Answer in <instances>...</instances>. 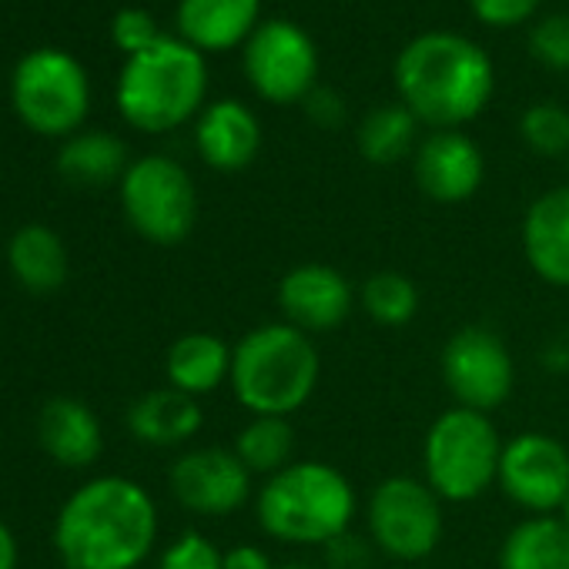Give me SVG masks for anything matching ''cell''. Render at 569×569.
Returning <instances> with one entry per match:
<instances>
[{"mask_svg": "<svg viewBox=\"0 0 569 569\" xmlns=\"http://www.w3.org/2000/svg\"><path fill=\"white\" fill-rule=\"evenodd\" d=\"M158 539V506L128 476L78 486L54 519V549L68 569H138Z\"/></svg>", "mask_w": 569, "mask_h": 569, "instance_id": "6da1fadb", "label": "cell"}, {"mask_svg": "<svg viewBox=\"0 0 569 569\" xmlns=\"http://www.w3.org/2000/svg\"><path fill=\"white\" fill-rule=\"evenodd\" d=\"M396 88L416 121L456 131L489 104L492 61L469 38L449 31L419 34L396 61Z\"/></svg>", "mask_w": 569, "mask_h": 569, "instance_id": "7a4b0ae2", "label": "cell"}, {"mask_svg": "<svg viewBox=\"0 0 569 569\" xmlns=\"http://www.w3.org/2000/svg\"><path fill=\"white\" fill-rule=\"evenodd\" d=\"M316 339L289 322H264L231 346V392L251 416L292 419L319 389Z\"/></svg>", "mask_w": 569, "mask_h": 569, "instance_id": "3957f363", "label": "cell"}, {"mask_svg": "<svg viewBox=\"0 0 569 569\" xmlns=\"http://www.w3.org/2000/svg\"><path fill=\"white\" fill-rule=\"evenodd\" d=\"M359 499L346 472L319 459H296L268 476L254 496L264 536L289 546H326L352 529Z\"/></svg>", "mask_w": 569, "mask_h": 569, "instance_id": "277c9868", "label": "cell"}, {"mask_svg": "<svg viewBox=\"0 0 569 569\" xmlns=\"http://www.w3.org/2000/svg\"><path fill=\"white\" fill-rule=\"evenodd\" d=\"M204 91L208 71L201 51L161 34L148 51L128 58L118 78V111L131 128L164 134L201 108Z\"/></svg>", "mask_w": 569, "mask_h": 569, "instance_id": "5b68a950", "label": "cell"}, {"mask_svg": "<svg viewBox=\"0 0 569 569\" xmlns=\"http://www.w3.org/2000/svg\"><path fill=\"white\" fill-rule=\"evenodd\" d=\"M502 439L486 412L452 406L426 432L422 469L442 502H472L499 476Z\"/></svg>", "mask_w": 569, "mask_h": 569, "instance_id": "8992f818", "label": "cell"}, {"mask_svg": "<svg viewBox=\"0 0 569 569\" xmlns=\"http://www.w3.org/2000/svg\"><path fill=\"white\" fill-rule=\"evenodd\" d=\"M18 118L44 138H71L91 108V84L78 58L58 48H41L21 58L11 78Z\"/></svg>", "mask_w": 569, "mask_h": 569, "instance_id": "52a82bcc", "label": "cell"}, {"mask_svg": "<svg viewBox=\"0 0 569 569\" xmlns=\"http://www.w3.org/2000/svg\"><path fill=\"white\" fill-rule=\"evenodd\" d=\"M121 208L128 224L151 244H178L198 218V191L191 174L164 154L128 164L121 178Z\"/></svg>", "mask_w": 569, "mask_h": 569, "instance_id": "ba28073f", "label": "cell"}, {"mask_svg": "<svg viewBox=\"0 0 569 569\" xmlns=\"http://www.w3.org/2000/svg\"><path fill=\"white\" fill-rule=\"evenodd\" d=\"M366 529L382 556L419 562L442 542V499L426 479L389 476L372 489L366 502Z\"/></svg>", "mask_w": 569, "mask_h": 569, "instance_id": "9c48e42d", "label": "cell"}, {"mask_svg": "<svg viewBox=\"0 0 569 569\" xmlns=\"http://www.w3.org/2000/svg\"><path fill=\"white\" fill-rule=\"evenodd\" d=\"M442 382L456 406L496 412L516 386V362L509 346L486 326H466L449 336L442 349Z\"/></svg>", "mask_w": 569, "mask_h": 569, "instance_id": "30bf717a", "label": "cell"}, {"mask_svg": "<svg viewBox=\"0 0 569 569\" xmlns=\"http://www.w3.org/2000/svg\"><path fill=\"white\" fill-rule=\"evenodd\" d=\"M319 54L312 38L292 24L271 18L244 44V74L248 84L271 104H296L306 101L316 88Z\"/></svg>", "mask_w": 569, "mask_h": 569, "instance_id": "8fae6325", "label": "cell"}, {"mask_svg": "<svg viewBox=\"0 0 569 569\" xmlns=\"http://www.w3.org/2000/svg\"><path fill=\"white\" fill-rule=\"evenodd\" d=\"M496 486L529 516H556L569 499V449L549 432H519L502 446Z\"/></svg>", "mask_w": 569, "mask_h": 569, "instance_id": "7c38bea8", "label": "cell"}, {"mask_svg": "<svg viewBox=\"0 0 569 569\" xmlns=\"http://www.w3.org/2000/svg\"><path fill=\"white\" fill-rule=\"evenodd\" d=\"M359 306L352 281L326 261H306L281 274L278 281V309L281 322L296 326L306 336H326L349 322Z\"/></svg>", "mask_w": 569, "mask_h": 569, "instance_id": "4fadbf2b", "label": "cell"}, {"mask_svg": "<svg viewBox=\"0 0 569 569\" xmlns=\"http://www.w3.org/2000/svg\"><path fill=\"white\" fill-rule=\"evenodd\" d=\"M171 496L198 516H231L251 499V472L234 449L201 446L174 459L168 472Z\"/></svg>", "mask_w": 569, "mask_h": 569, "instance_id": "5bb4252c", "label": "cell"}, {"mask_svg": "<svg viewBox=\"0 0 569 569\" xmlns=\"http://www.w3.org/2000/svg\"><path fill=\"white\" fill-rule=\"evenodd\" d=\"M486 178L482 151L462 131H432L416 148V181L439 204L469 201Z\"/></svg>", "mask_w": 569, "mask_h": 569, "instance_id": "9a60e30c", "label": "cell"}, {"mask_svg": "<svg viewBox=\"0 0 569 569\" xmlns=\"http://www.w3.org/2000/svg\"><path fill=\"white\" fill-rule=\"evenodd\" d=\"M522 254L546 284L569 289V188H549L526 208Z\"/></svg>", "mask_w": 569, "mask_h": 569, "instance_id": "2e32d148", "label": "cell"}, {"mask_svg": "<svg viewBox=\"0 0 569 569\" xmlns=\"http://www.w3.org/2000/svg\"><path fill=\"white\" fill-rule=\"evenodd\" d=\"M194 148L201 161L214 171H241L254 161L261 148L258 118L241 101H214L201 111L194 124Z\"/></svg>", "mask_w": 569, "mask_h": 569, "instance_id": "e0dca14e", "label": "cell"}, {"mask_svg": "<svg viewBox=\"0 0 569 569\" xmlns=\"http://www.w3.org/2000/svg\"><path fill=\"white\" fill-rule=\"evenodd\" d=\"M38 439L44 452L68 469H84L91 466L101 449H104V432L91 406L71 396H58L41 409L38 419Z\"/></svg>", "mask_w": 569, "mask_h": 569, "instance_id": "ac0fdd59", "label": "cell"}, {"mask_svg": "<svg viewBox=\"0 0 569 569\" xmlns=\"http://www.w3.org/2000/svg\"><path fill=\"white\" fill-rule=\"evenodd\" d=\"M204 426V412L198 399L178 392V389H154L131 402L128 409V429L138 442L154 449H171L191 442Z\"/></svg>", "mask_w": 569, "mask_h": 569, "instance_id": "d6986e66", "label": "cell"}, {"mask_svg": "<svg viewBox=\"0 0 569 569\" xmlns=\"http://www.w3.org/2000/svg\"><path fill=\"white\" fill-rule=\"evenodd\" d=\"M258 0H181L178 31L194 51H231L254 34Z\"/></svg>", "mask_w": 569, "mask_h": 569, "instance_id": "ffe728a7", "label": "cell"}, {"mask_svg": "<svg viewBox=\"0 0 569 569\" xmlns=\"http://www.w3.org/2000/svg\"><path fill=\"white\" fill-rule=\"evenodd\" d=\"M168 386L198 399L231 379V346L211 332H188L164 356Z\"/></svg>", "mask_w": 569, "mask_h": 569, "instance_id": "44dd1931", "label": "cell"}, {"mask_svg": "<svg viewBox=\"0 0 569 569\" xmlns=\"http://www.w3.org/2000/svg\"><path fill=\"white\" fill-rule=\"evenodd\" d=\"M8 268L28 292L48 296L68 281V248L48 224H24L8 241Z\"/></svg>", "mask_w": 569, "mask_h": 569, "instance_id": "7402d4cb", "label": "cell"}, {"mask_svg": "<svg viewBox=\"0 0 569 569\" xmlns=\"http://www.w3.org/2000/svg\"><path fill=\"white\" fill-rule=\"evenodd\" d=\"M499 569H569V529L559 516H526L499 549Z\"/></svg>", "mask_w": 569, "mask_h": 569, "instance_id": "603a6c76", "label": "cell"}, {"mask_svg": "<svg viewBox=\"0 0 569 569\" xmlns=\"http://www.w3.org/2000/svg\"><path fill=\"white\" fill-rule=\"evenodd\" d=\"M58 171L84 188H98V184H111L118 178H124L128 171V148L121 138L108 134V131H84V134H71L58 154Z\"/></svg>", "mask_w": 569, "mask_h": 569, "instance_id": "cb8c5ba5", "label": "cell"}, {"mask_svg": "<svg viewBox=\"0 0 569 569\" xmlns=\"http://www.w3.org/2000/svg\"><path fill=\"white\" fill-rule=\"evenodd\" d=\"M234 456L251 476H274L296 462V429L281 416H251L234 436Z\"/></svg>", "mask_w": 569, "mask_h": 569, "instance_id": "d4e9b609", "label": "cell"}, {"mask_svg": "<svg viewBox=\"0 0 569 569\" xmlns=\"http://www.w3.org/2000/svg\"><path fill=\"white\" fill-rule=\"evenodd\" d=\"M416 114L406 104H386L362 118L359 124V151L372 164H396L416 144Z\"/></svg>", "mask_w": 569, "mask_h": 569, "instance_id": "484cf974", "label": "cell"}, {"mask_svg": "<svg viewBox=\"0 0 569 569\" xmlns=\"http://www.w3.org/2000/svg\"><path fill=\"white\" fill-rule=\"evenodd\" d=\"M359 306L362 312L382 326V329H402L416 319L419 312V289L416 281L406 278L402 271H376L362 281L359 289Z\"/></svg>", "mask_w": 569, "mask_h": 569, "instance_id": "4316f807", "label": "cell"}, {"mask_svg": "<svg viewBox=\"0 0 569 569\" xmlns=\"http://www.w3.org/2000/svg\"><path fill=\"white\" fill-rule=\"evenodd\" d=\"M519 131L522 141L542 158H559L569 151V111L559 104H532L522 114Z\"/></svg>", "mask_w": 569, "mask_h": 569, "instance_id": "83f0119b", "label": "cell"}, {"mask_svg": "<svg viewBox=\"0 0 569 569\" xmlns=\"http://www.w3.org/2000/svg\"><path fill=\"white\" fill-rule=\"evenodd\" d=\"M158 569H224V552L204 532H181L168 542L158 559Z\"/></svg>", "mask_w": 569, "mask_h": 569, "instance_id": "f1b7e54d", "label": "cell"}, {"mask_svg": "<svg viewBox=\"0 0 569 569\" xmlns=\"http://www.w3.org/2000/svg\"><path fill=\"white\" fill-rule=\"evenodd\" d=\"M529 51L539 64L552 71H569V18L552 14L539 21L529 34Z\"/></svg>", "mask_w": 569, "mask_h": 569, "instance_id": "f546056e", "label": "cell"}, {"mask_svg": "<svg viewBox=\"0 0 569 569\" xmlns=\"http://www.w3.org/2000/svg\"><path fill=\"white\" fill-rule=\"evenodd\" d=\"M111 38H114V44H118L128 58H134V54L148 51L161 34H158V24H154V18H151L148 11H141V8H124V11L114 14Z\"/></svg>", "mask_w": 569, "mask_h": 569, "instance_id": "4dcf8cb0", "label": "cell"}, {"mask_svg": "<svg viewBox=\"0 0 569 569\" xmlns=\"http://www.w3.org/2000/svg\"><path fill=\"white\" fill-rule=\"evenodd\" d=\"M326 552V569H372V559H376V542L369 539V532H342L336 536L332 542L322 546Z\"/></svg>", "mask_w": 569, "mask_h": 569, "instance_id": "1f68e13d", "label": "cell"}, {"mask_svg": "<svg viewBox=\"0 0 569 569\" xmlns=\"http://www.w3.org/2000/svg\"><path fill=\"white\" fill-rule=\"evenodd\" d=\"M472 14L489 28H516L529 21L539 8V0H469Z\"/></svg>", "mask_w": 569, "mask_h": 569, "instance_id": "d6a6232c", "label": "cell"}, {"mask_svg": "<svg viewBox=\"0 0 569 569\" xmlns=\"http://www.w3.org/2000/svg\"><path fill=\"white\" fill-rule=\"evenodd\" d=\"M306 114L312 118V124L332 131V128H339L346 121V101L332 88H312L309 98H306Z\"/></svg>", "mask_w": 569, "mask_h": 569, "instance_id": "836d02e7", "label": "cell"}, {"mask_svg": "<svg viewBox=\"0 0 569 569\" xmlns=\"http://www.w3.org/2000/svg\"><path fill=\"white\" fill-rule=\"evenodd\" d=\"M224 569H278V566L258 546H234L224 552Z\"/></svg>", "mask_w": 569, "mask_h": 569, "instance_id": "e575fe53", "label": "cell"}, {"mask_svg": "<svg viewBox=\"0 0 569 569\" xmlns=\"http://www.w3.org/2000/svg\"><path fill=\"white\" fill-rule=\"evenodd\" d=\"M0 569H18V539L4 519H0Z\"/></svg>", "mask_w": 569, "mask_h": 569, "instance_id": "d590c367", "label": "cell"}, {"mask_svg": "<svg viewBox=\"0 0 569 569\" xmlns=\"http://www.w3.org/2000/svg\"><path fill=\"white\" fill-rule=\"evenodd\" d=\"M542 362H546L549 372H566V369H569V342H566V339L549 342L546 352H542Z\"/></svg>", "mask_w": 569, "mask_h": 569, "instance_id": "8d00e7d4", "label": "cell"}, {"mask_svg": "<svg viewBox=\"0 0 569 569\" xmlns=\"http://www.w3.org/2000/svg\"><path fill=\"white\" fill-rule=\"evenodd\" d=\"M278 569H326V566H306V562H289V566H278Z\"/></svg>", "mask_w": 569, "mask_h": 569, "instance_id": "74e56055", "label": "cell"}, {"mask_svg": "<svg viewBox=\"0 0 569 569\" xmlns=\"http://www.w3.org/2000/svg\"><path fill=\"white\" fill-rule=\"evenodd\" d=\"M559 519H562V526L569 529V499H566V506L559 509Z\"/></svg>", "mask_w": 569, "mask_h": 569, "instance_id": "f35d334b", "label": "cell"}]
</instances>
